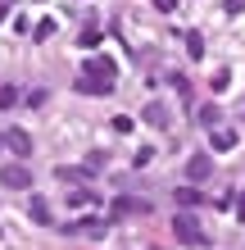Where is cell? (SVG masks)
Returning <instances> with one entry per match:
<instances>
[{
  "mask_svg": "<svg viewBox=\"0 0 245 250\" xmlns=\"http://www.w3.org/2000/svg\"><path fill=\"white\" fill-rule=\"evenodd\" d=\"M150 209H154V205L141 200V196H118V200L109 205V218H146Z\"/></svg>",
  "mask_w": 245,
  "mask_h": 250,
  "instance_id": "6da1fadb",
  "label": "cell"
},
{
  "mask_svg": "<svg viewBox=\"0 0 245 250\" xmlns=\"http://www.w3.org/2000/svg\"><path fill=\"white\" fill-rule=\"evenodd\" d=\"M172 237H177V241H186V246H209L205 228H200L195 218H186V214H177V218H172Z\"/></svg>",
  "mask_w": 245,
  "mask_h": 250,
  "instance_id": "7a4b0ae2",
  "label": "cell"
},
{
  "mask_svg": "<svg viewBox=\"0 0 245 250\" xmlns=\"http://www.w3.org/2000/svg\"><path fill=\"white\" fill-rule=\"evenodd\" d=\"M0 187H5V191H27V187H32L27 164H5V168H0Z\"/></svg>",
  "mask_w": 245,
  "mask_h": 250,
  "instance_id": "3957f363",
  "label": "cell"
},
{
  "mask_svg": "<svg viewBox=\"0 0 245 250\" xmlns=\"http://www.w3.org/2000/svg\"><path fill=\"white\" fill-rule=\"evenodd\" d=\"M68 232H77V237H105L109 218H77V223H68Z\"/></svg>",
  "mask_w": 245,
  "mask_h": 250,
  "instance_id": "277c9868",
  "label": "cell"
},
{
  "mask_svg": "<svg viewBox=\"0 0 245 250\" xmlns=\"http://www.w3.org/2000/svg\"><path fill=\"white\" fill-rule=\"evenodd\" d=\"M5 141H9V150L19 155V159H27V155H32V132H23V127H9V132H5Z\"/></svg>",
  "mask_w": 245,
  "mask_h": 250,
  "instance_id": "5b68a950",
  "label": "cell"
},
{
  "mask_svg": "<svg viewBox=\"0 0 245 250\" xmlns=\"http://www.w3.org/2000/svg\"><path fill=\"white\" fill-rule=\"evenodd\" d=\"M77 91H82V96H109L113 82H109V78H91V73H82V78H77Z\"/></svg>",
  "mask_w": 245,
  "mask_h": 250,
  "instance_id": "8992f818",
  "label": "cell"
},
{
  "mask_svg": "<svg viewBox=\"0 0 245 250\" xmlns=\"http://www.w3.org/2000/svg\"><path fill=\"white\" fill-rule=\"evenodd\" d=\"M209 173H213V159L209 155H191V159H186V178H191V182H205Z\"/></svg>",
  "mask_w": 245,
  "mask_h": 250,
  "instance_id": "52a82bcc",
  "label": "cell"
},
{
  "mask_svg": "<svg viewBox=\"0 0 245 250\" xmlns=\"http://www.w3.org/2000/svg\"><path fill=\"white\" fill-rule=\"evenodd\" d=\"M27 218H32L37 228H50L55 218H50V200L46 196H32V205H27Z\"/></svg>",
  "mask_w": 245,
  "mask_h": 250,
  "instance_id": "ba28073f",
  "label": "cell"
},
{
  "mask_svg": "<svg viewBox=\"0 0 245 250\" xmlns=\"http://www.w3.org/2000/svg\"><path fill=\"white\" fill-rule=\"evenodd\" d=\"M82 73H91V78H109L113 82V73H118V64L109 60V55H95V60H86V68Z\"/></svg>",
  "mask_w": 245,
  "mask_h": 250,
  "instance_id": "9c48e42d",
  "label": "cell"
},
{
  "mask_svg": "<svg viewBox=\"0 0 245 250\" xmlns=\"http://www.w3.org/2000/svg\"><path fill=\"white\" fill-rule=\"evenodd\" d=\"M209 141H213V150H218V155L236 150V132H232V127H223V123H218V127L209 132Z\"/></svg>",
  "mask_w": 245,
  "mask_h": 250,
  "instance_id": "30bf717a",
  "label": "cell"
},
{
  "mask_svg": "<svg viewBox=\"0 0 245 250\" xmlns=\"http://www.w3.org/2000/svg\"><path fill=\"white\" fill-rule=\"evenodd\" d=\"M177 205L182 209H195V205H205V196H200L195 187H177Z\"/></svg>",
  "mask_w": 245,
  "mask_h": 250,
  "instance_id": "8fae6325",
  "label": "cell"
},
{
  "mask_svg": "<svg viewBox=\"0 0 245 250\" xmlns=\"http://www.w3.org/2000/svg\"><path fill=\"white\" fill-rule=\"evenodd\" d=\"M86 173H91V168H68V164H59V168H55V178L68 187V182H86Z\"/></svg>",
  "mask_w": 245,
  "mask_h": 250,
  "instance_id": "7c38bea8",
  "label": "cell"
},
{
  "mask_svg": "<svg viewBox=\"0 0 245 250\" xmlns=\"http://www.w3.org/2000/svg\"><path fill=\"white\" fill-rule=\"evenodd\" d=\"M186 55L191 60H205V37L200 32H186Z\"/></svg>",
  "mask_w": 245,
  "mask_h": 250,
  "instance_id": "4fadbf2b",
  "label": "cell"
},
{
  "mask_svg": "<svg viewBox=\"0 0 245 250\" xmlns=\"http://www.w3.org/2000/svg\"><path fill=\"white\" fill-rule=\"evenodd\" d=\"M146 123H150V127H168V114H164V105H146Z\"/></svg>",
  "mask_w": 245,
  "mask_h": 250,
  "instance_id": "5bb4252c",
  "label": "cell"
},
{
  "mask_svg": "<svg viewBox=\"0 0 245 250\" xmlns=\"http://www.w3.org/2000/svg\"><path fill=\"white\" fill-rule=\"evenodd\" d=\"M200 123H205V127L213 132V127H218V123H223V114H218V109H213V105H205V109H200Z\"/></svg>",
  "mask_w": 245,
  "mask_h": 250,
  "instance_id": "9a60e30c",
  "label": "cell"
},
{
  "mask_svg": "<svg viewBox=\"0 0 245 250\" xmlns=\"http://www.w3.org/2000/svg\"><path fill=\"white\" fill-rule=\"evenodd\" d=\"M50 37H55V19H41V23H37V37H32V41H50Z\"/></svg>",
  "mask_w": 245,
  "mask_h": 250,
  "instance_id": "2e32d148",
  "label": "cell"
},
{
  "mask_svg": "<svg viewBox=\"0 0 245 250\" xmlns=\"http://www.w3.org/2000/svg\"><path fill=\"white\" fill-rule=\"evenodd\" d=\"M100 41H105V37H100V32H95V27H86V32H82V46H86V50H95V46H100Z\"/></svg>",
  "mask_w": 245,
  "mask_h": 250,
  "instance_id": "e0dca14e",
  "label": "cell"
},
{
  "mask_svg": "<svg viewBox=\"0 0 245 250\" xmlns=\"http://www.w3.org/2000/svg\"><path fill=\"white\" fill-rule=\"evenodd\" d=\"M14 100H19V91H14V86H0V109H9Z\"/></svg>",
  "mask_w": 245,
  "mask_h": 250,
  "instance_id": "ac0fdd59",
  "label": "cell"
},
{
  "mask_svg": "<svg viewBox=\"0 0 245 250\" xmlns=\"http://www.w3.org/2000/svg\"><path fill=\"white\" fill-rule=\"evenodd\" d=\"M86 168H91V173H95V168H105V155L91 150V155H86Z\"/></svg>",
  "mask_w": 245,
  "mask_h": 250,
  "instance_id": "d6986e66",
  "label": "cell"
},
{
  "mask_svg": "<svg viewBox=\"0 0 245 250\" xmlns=\"http://www.w3.org/2000/svg\"><path fill=\"white\" fill-rule=\"evenodd\" d=\"M236 218H241V223H245V191H241V196H236Z\"/></svg>",
  "mask_w": 245,
  "mask_h": 250,
  "instance_id": "ffe728a7",
  "label": "cell"
},
{
  "mask_svg": "<svg viewBox=\"0 0 245 250\" xmlns=\"http://www.w3.org/2000/svg\"><path fill=\"white\" fill-rule=\"evenodd\" d=\"M154 5H159L164 14H172V9H177V0H154Z\"/></svg>",
  "mask_w": 245,
  "mask_h": 250,
  "instance_id": "44dd1931",
  "label": "cell"
},
{
  "mask_svg": "<svg viewBox=\"0 0 245 250\" xmlns=\"http://www.w3.org/2000/svg\"><path fill=\"white\" fill-rule=\"evenodd\" d=\"M5 14H9V0H0V19H5Z\"/></svg>",
  "mask_w": 245,
  "mask_h": 250,
  "instance_id": "7402d4cb",
  "label": "cell"
},
{
  "mask_svg": "<svg viewBox=\"0 0 245 250\" xmlns=\"http://www.w3.org/2000/svg\"><path fill=\"white\" fill-rule=\"evenodd\" d=\"M5 146H9V141H5V137H0V150H5Z\"/></svg>",
  "mask_w": 245,
  "mask_h": 250,
  "instance_id": "603a6c76",
  "label": "cell"
}]
</instances>
